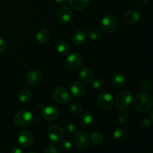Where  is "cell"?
I'll return each mask as SVG.
<instances>
[{"mask_svg": "<svg viewBox=\"0 0 153 153\" xmlns=\"http://www.w3.org/2000/svg\"><path fill=\"white\" fill-rule=\"evenodd\" d=\"M153 101L151 95L148 93H139L134 100V106L137 111L140 113H146L149 111L152 107Z\"/></svg>", "mask_w": 153, "mask_h": 153, "instance_id": "cell-1", "label": "cell"}, {"mask_svg": "<svg viewBox=\"0 0 153 153\" xmlns=\"http://www.w3.org/2000/svg\"><path fill=\"white\" fill-rule=\"evenodd\" d=\"M114 103L117 107L121 111H126L131 107L133 102V97L131 92L123 91L117 94L115 97Z\"/></svg>", "mask_w": 153, "mask_h": 153, "instance_id": "cell-2", "label": "cell"}, {"mask_svg": "<svg viewBox=\"0 0 153 153\" xmlns=\"http://www.w3.org/2000/svg\"><path fill=\"white\" fill-rule=\"evenodd\" d=\"M114 103L113 97L108 92L100 93L97 97V105L101 110L108 111L112 108Z\"/></svg>", "mask_w": 153, "mask_h": 153, "instance_id": "cell-3", "label": "cell"}, {"mask_svg": "<svg viewBox=\"0 0 153 153\" xmlns=\"http://www.w3.org/2000/svg\"><path fill=\"white\" fill-rule=\"evenodd\" d=\"M32 120V114L30 111L26 110H22L18 111L14 117V123L19 128H24L28 126Z\"/></svg>", "mask_w": 153, "mask_h": 153, "instance_id": "cell-4", "label": "cell"}, {"mask_svg": "<svg viewBox=\"0 0 153 153\" xmlns=\"http://www.w3.org/2000/svg\"><path fill=\"white\" fill-rule=\"evenodd\" d=\"M118 25L117 19L115 16L108 14L105 16L101 22V29L105 34L113 32L116 30Z\"/></svg>", "mask_w": 153, "mask_h": 153, "instance_id": "cell-5", "label": "cell"}, {"mask_svg": "<svg viewBox=\"0 0 153 153\" xmlns=\"http://www.w3.org/2000/svg\"><path fill=\"white\" fill-rule=\"evenodd\" d=\"M84 62L83 56L80 53L73 52L71 53L66 60L67 67L70 70H79L82 66Z\"/></svg>", "mask_w": 153, "mask_h": 153, "instance_id": "cell-6", "label": "cell"}, {"mask_svg": "<svg viewBox=\"0 0 153 153\" xmlns=\"http://www.w3.org/2000/svg\"><path fill=\"white\" fill-rule=\"evenodd\" d=\"M47 135L50 140L55 143H59L64 139V129L61 126L54 124V125L50 126L48 128Z\"/></svg>", "mask_w": 153, "mask_h": 153, "instance_id": "cell-7", "label": "cell"}, {"mask_svg": "<svg viewBox=\"0 0 153 153\" xmlns=\"http://www.w3.org/2000/svg\"><path fill=\"white\" fill-rule=\"evenodd\" d=\"M73 141L79 149H85L89 146L90 137L86 132L80 131L75 134Z\"/></svg>", "mask_w": 153, "mask_h": 153, "instance_id": "cell-8", "label": "cell"}, {"mask_svg": "<svg viewBox=\"0 0 153 153\" xmlns=\"http://www.w3.org/2000/svg\"><path fill=\"white\" fill-rule=\"evenodd\" d=\"M53 97L54 100H55V101L56 102L61 105L66 104L70 100V94H69L68 91L67 89H65L64 88H63V87L57 88L54 91Z\"/></svg>", "mask_w": 153, "mask_h": 153, "instance_id": "cell-9", "label": "cell"}, {"mask_svg": "<svg viewBox=\"0 0 153 153\" xmlns=\"http://www.w3.org/2000/svg\"><path fill=\"white\" fill-rule=\"evenodd\" d=\"M34 134L29 130H24L19 133L18 136V143L24 148L28 147L34 142Z\"/></svg>", "mask_w": 153, "mask_h": 153, "instance_id": "cell-10", "label": "cell"}, {"mask_svg": "<svg viewBox=\"0 0 153 153\" xmlns=\"http://www.w3.org/2000/svg\"><path fill=\"white\" fill-rule=\"evenodd\" d=\"M25 79L28 85L35 86L41 83L43 81V73L39 70H31L27 74Z\"/></svg>", "mask_w": 153, "mask_h": 153, "instance_id": "cell-11", "label": "cell"}, {"mask_svg": "<svg viewBox=\"0 0 153 153\" xmlns=\"http://www.w3.org/2000/svg\"><path fill=\"white\" fill-rule=\"evenodd\" d=\"M41 114L45 120L48 121H54L59 117V111L54 106L49 105L44 107L41 111Z\"/></svg>", "mask_w": 153, "mask_h": 153, "instance_id": "cell-12", "label": "cell"}, {"mask_svg": "<svg viewBox=\"0 0 153 153\" xmlns=\"http://www.w3.org/2000/svg\"><path fill=\"white\" fill-rule=\"evenodd\" d=\"M70 92L76 97H82L86 93V87L80 82H73L70 85Z\"/></svg>", "mask_w": 153, "mask_h": 153, "instance_id": "cell-13", "label": "cell"}, {"mask_svg": "<svg viewBox=\"0 0 153 153\" xmlns=\"http://www.w3.org/2000/svg\"><path fill=\"white\" fill-rule=\"evenodd\" d=\"M72 16H73L72 10H70V7H67V6H62L57 12L58 19H59L60 22H63V23H67V22H70L72 19Z\"/></svg>", "mask_w": 153, "mask_h": 153, "instance_id": "cell-14", "label": "cell"}, {"mask_svg": "<svg viewBox=\"0 0 153 153\" xmlns=\"http://www.w3.org/2000/svg\"><path fill=\"white\" fill-rule=\"evenodd\" d=\"M87 35L85 34V31H82V30H79L73 33V36H72V40L73 43H74L76 46H81L84 45V43L86 42Z\"/></svg>", "mask_w": 153, "mask_h": 153, "instance_id": "cell-15", "label": "cell"}, {"mask_svg": "<svg viewBox=\"0 0 153 153\" xmlns=\"http://www.w3.org/2000/svg\"><path fill=\"white\" fill-rule=\"evenodd\" d=\"M94 120V116L91 111H84L79 117V123L83 127H88L92 124Z\"/></svg>", "mask_w": 153, "mask_h": 153, "instance_id": "cell-16", "label": "cell"}, {"mask_svg": "<svg viewBox=\"0 0 153 153\" xmlns=\"http://www.w3.org/2000/svg\"><path fill=\"white\" fill-rule=\"evenodd\" d=\"M140 15L137 10H129L126 13L124 16L126 22L129 24H135L140 20Z\"/></svg>", "mask_w": 153, "mask_h": 153, "instance_id": "cell-17", "label": "cell"}, {"mask_svg": "<svg viewBox=\"0 0 153 153\" xmlns=\"http://www.w3.org/2000/svg\"><path fill=\"white\" fill-rule=\"evenodd\" d=\"M70 5L73 10L77 11L83 10L88 7L90 0H68Z\"/></svg>", "mask_w": 153, "mask_h": 153, "instance_id": "cell-18", "label": "cell"}, {"mask_svg": "<svg viewBox=\"0 0 153 153\" xmlns=\"http://www.w3.org/2000/svg\"><path fill=\"white\" fill-rule=\"evenodd\" d=\"M79 77L84 82L89 83L94 80V73L91 69L84 68L79 73Z\"/></svg>", "mask_w": 153, "mask_h": 153, "instance_id": "cell-19", "label": "cell"}, {"mask_svg": "<svg viewBox=\"0 0 153 153\" xmlns=\"http://www.w3.org/2000/svg\"><path fill=\"white\" fill-rule=\"evenodd\" d=\"M128 133L123 128H117L113 133V140L117 143H123L127 138Z\"/></svg>", "mask_w": 153, "mask_h": 153, "instance_id": "cell-20", "label": "cell"}, {"mask_svg": "<svg viewBox=\"0 0 153 153\" xmlns=\"http://www.w3.org/2000/svg\"><path fill=\"white\" fill-rule=\"evenodd\" d=\"M49 39H50V33L45 28L40 30L36 34V40L39 43H41V44L46 43L49 41Z\"/></svg>", "mask_w": 153, "mask_h": 153, "instance_id": "cell-21", "label": "cell"}, {"mask_svg": "<svg viewBox=\"0 0 153 153\" xmlns=\"http://www.w3.org/2000/svg\"><path fill=\"white\" fill-rule=\"evenodd\" d=\"M111 82L116 88H122L126 84V77L123 74L116 73L112 76Z\"/></svg>", "mask_w": 153, "mask_h": 153, "instance_id": "cell-22", "label": "cell"}, {"mask_svg": "<svg viewBox=\"0 0 153 153\" xmlns=\"http://www.w3.org/2000/svg\"><path fill=\"white\" fill-rule=\"evenodd\" d=\"M56 49L60 54L62 55H68L70 52V46L68 43L65 41H59L57 43Z\"/></svg>", "mask_w": 153, "mask_h": 153, "instance_id": "cell-23", "label": "cell"}, {"mask_svg": "<svg viewBox=\"0 0 153 153\" xmlns=\"http://www.w3.org/2000/svg\"><path fill=\"white\" fill-rule=\"evenodd\" d=\"M32 98V94L30 91L27 89H23L19 91L18 94V99L21 102H28Z\"/></svg>", "mask_w": 153, "mask_h": 153, "instance_id": "cell-24", "label": "cell"}, {"mask_svg": "<svg viewBox=\"0 0 153 153\" xmlns=\"http://www.w3.org/2000/svg\"><path fill=\"white\" fill-rule=\"evenodd\" d=\"M90 140L92 142L93 144L95 145V146H100V145L102 144L103 141H104L103 136L102 135V134L99 132L92 133Z\"/></svg>", "mask_w": 153, "mask_h": 153, "instance_id": "cell-25", "label": "cell"}, {"mask_svg": "<svg viewBox=\"0 0 153 153\" xmlns=\"http://www.w3.org/2000/svg\"><path fill=\"white\" fill-rule=\"evenodd\" d=\"M117 119L121 125H126V123H128V120H129V116H128V113L126 111H122L118 114Z\"/></svg>", "mask_w": 153, "mask_h": 153, "instance_id": "cell-26", "label": "cell"}, {"mask_svg": "<svg viewBox=\"0 0 153 153\" xmlns=\"http://www.w3.org/2000/svg\"><path fill=\"white\" fill-rule=\"evenodd\" d=\"M88 36L91 40H97L101 37V32L97 28H91L88 31Z\"/></svg>", "mask_w": 153, "mask_h": 153, "instance_id": "cell-27", "label": "cell"}, {"mask_svg": "<svg viewBox=\"0 0 153 153\" xmlns=\"http://www.w3.org/2000/svg\"><path fill=\"white\" fill-rule=\"evenodd\" d=\"M70 110L74 114H79L82 113V105L81 103L78 102H72L71 104L70 105Z\"/></svg>", "mask_w": 153, "mask_h": 153, "instance_id": "cell-28", "label": "cell"}, {"mask_svg": "<svg viewBox=\"0 0 153 153\" xmlns=\"http://www.w3.org/2000/svg\"><path fill=\"white\" fill-rule=\"evenodd\" d=\"M93 87L97 91H102L105 88V82L102 79H97L93 82Z\"/></svg>", "mask_w": 153, "mask_h": 153, "instance_id": "cell-29", "label": "cell"}, {"mask_svg": "<svg viewBox=\"0 0 153 153\" xmlns=\"http://www.w3.org/2000/svg\"><path fill=\"white\" fill-rule=\"evenodd\" d=\"M43 152L45 153H57L59 152V148L55 143H50L44 148Z\"/></svg>", "mask_w": 153, "mask_h": 153, "instance_id": "cell-30", "label": "cell"}, {"mask_svg": "<svg viewBox=\"0 0 153 153\" xmlns=\"http://www.w3.org/2000/svg\"><path fill=\"white\" fill-rule=\"evenodd\" d=\"M151 124H152V122L148 117L143 118L139 122V126L140 128H143V129H148L151 126Z\"/></svg>", "mask_w": 153, "mask_h": 153, "instance_id": "cell-31", "label": "cell"}, {"mask_svg": "<svg viewBox=\"0 0 153 153\" xmlns=\"http://www.w3.org/2000/svg\"><path fill=\"white\" fill-rule=\"evenodd\" d=\"M61 148L62 150L65 151V152H68V151L71 150L72 149V143H70L69 140H61Z\"/></svg>", "mask_w": 153, "mask_h": 153, "instance_id": "cell-32", "label": "cell"}, {"mask_svg": "<svg viewBox=\"0 0 153 153\" xmlns=\"http://www.w3.org/2000/svg\"><path fill=\"white\" fill-rule=\"evenodd\" d=\"M64 130H65L67 133H69V134H73V133H74L75 131H76V126H75L73 123H66L64 124Z\"/></svg>", "mask_w": 153, "mask_h": 153, "instance_id": "cell-33", "label": "cell"}, {"mask_svg": "<svg viewBox=\"0 0 153 153\" xmlns=\"http://www.w3.org/2000/svg\"><path fill=\"white\" fill-rule=\"evenodd\" d=\"M140 85H141L142 88L145 90L150 89L151 88V82L149 81H142L140 82Z\"/></svg>", "mask_w": 153, "mask_h": 153, "instance_id": "cell-34", "label": "cell"}, {"mask_svg": "<svg viewBox=\"0 0 153 153\" xmlns=\"http://www.w3.org/2000/svg\"><path fill=\"white\" fill-rule=\"evenodd\" d=\"M148 0H134V3L137 7H143L147 3Z\"/></svg>", "mask_w": 153, "mask_h": 153, "instance_id": "cell-35", "label": "cell"}, {"mask_svg": "<svg viewBox=\"0 0 153 153\" xmlns=\"http://www.w3.org/2000/svg\"><path fill=\"white\" fill-rule=\"evenodd\" d=\"M6 49V43L4 40L0 37V53H2L4 52Z\"/></svg>", "mask_w": 153, "mask_h": 153, "instance_id": "cell-36", "label": "cell"}, {"mask_svg": "<svg viewBox=\"0 0 153 153\" xmlns=\"http://www.w3.org/2000/svg\"><path fill=\"white\" fill-rule=\"evenodd\" d=\"M10 152H11V153H22V149L20 147H19V146H14L11 148Z\"/></svg>", "mask_w": 153, "mask_h": 153, "instance_id": "cell-37", "label": "cell"}, {"mask_svg": "<svg viewBox=\"0 0 153 153\" xmlns=\"http://www.w3.org/2000/svg\"><path fill=\"white\" fill-rule=\"evenodd\" d=\"M55 1L59 4H64L68 1V0H55Z\"/></svg>", "mask_w": 153, "mask_h": 153, "instance_id": "cell-38", "label": "cell"}]
</instances>
